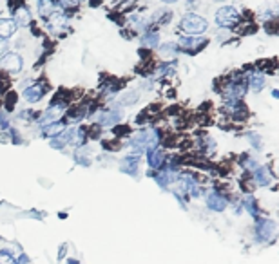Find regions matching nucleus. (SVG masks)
<instances>
[{"mask_svg":"<svg viewBox=\"0 0 279 264\" xmlns=\"http://www.w3.org/2000/svg\"><path fill=\"white\" fill-rule=\"evenodd\" d=\"M180 27H181V31L187 33L189 36H198V35H202L203 31H207L209 22L205 20V18H202L200 15H196V13H189V15H185L181 18Z\"/></svg>","mask_w":279,"mask_h":264,"instance_id":"obj_1","label":"nucleus"},{"mask_svg":"<svg viewBox=\"0 0 279 264\" xmlns=\"http://www.w3.org/2000/svg\"><path fill=\"white\" fill-rule=\"evenodd\" d=\"M239 22V11L232 5H223L216 11V24L223 29H230Z\"/></svg>","mask_w":279,"mask_h":264,"instance_id":"obj_2","label":"nucleus"},{"mask_svg":"<svg viewBox=\"0 0 279 264\" xmlns=\"http://www.w3.org/2000/svg\"><path fill=\"white\" fill-rule=\"evenodd\" d=\"M22 66H24V60H22V56L16 55V53H5V55H2V58H0V67L7 72H20Z\"/></svg>","mask_w":279,"mask_h":264,"instance_id":"obj_3","label":"nucleus"},{"mask_svg":"<svg viewBox=\"0 0 279 264\" xmlns=\"http://www.w3.org/2000/svg\"><path fill=\"white\" fill-rule=\"evenodd\" d=\"M205 42L207 40H203L200 36H185V38H180V47L189 53H196L205 46Z\"/></svg>","mask_w":279,"mask_h":264,"instance_id":"obj_4","label":"nucleus"},{"mask_svg":"<svg viewBox=\"0 0 279 264\" xmlns=\"http://www.w3.org/2000/svg\"><path fill=\"white\" fill-rule=\"evenodd\" d=\"M62 112H64V105L49 107V109L44 112V116L40 118V123H42V125H49V123L58 122V118L62 116Z\"/></svg>","mask_w":279,"mask_h":264,"instance_id":"obj_5","label":"nucleus"},{"mask_svg":"<svg viewBox=\"0 0 279 264\" xmlns=\"http://www.w3.org/2000/svg\"><path fill=\"white\" fill-rule=\"evenodd\" d=\"M44 92H46V89H44L40 83H35V85L24 89V98H26L29 103H36V102H40L42 100Z\"/></svg>","mask_w":279,"mask_h":264,"instance_id":"obj_6","label":"nucleus"},{"mask_svg":"<svg viewBox=\"0 0 279 264\" xmlns=\"http://www.w3.org/2000/svg\"><path fill=\"white\" fill-rule=\"evenodd\" d=\"M16 33V24L11 18H0V38L5 40Z\"/></svg>","mask_w":279,"mask_h":264,"instance_id":"obj_7","label":"nucleus"},{"mask_svg":"<svg viewBox=\"0 0 279 264\" xmlns=\"http://www.w3.org/2000/svg\"><path fill=\"white\" fill-rule=\"evenodd\" d=\"M96 120H98L100 125H105V127H109V125H114L116 122H120V120H122V112H118V111L102 112V114H100Z\"/></svg>","mask_w":279,"mask_h":264,"instance_id":"obj_8","label":"nucleus"},{"mask_svg":"<svg viewBox=\"0 0 279 264\" xmlns=\"http://www.w3.org/2000/svg\"><path fill=\"white\" fill-rule=\"evenodd\" d=\"M207 204H209V208L219 212V210H223L227 206V199L223 198V196H219V194H209Z\"/></svg>","mask_w":279,"mask_h":264,"instance_id":"obj_9","label":"nucleus"},{"mask_svg":"<svg viewBox=\"0 0 279 264\" xmlns=\"http://www.w3.org/2000/svg\"><path fill=\"white\" fill-rule=\"evenodd\" d=\"M57 11V0H38V13L42 16H51Z\"/></svg>","mask_w":279,"mask_h":264,"instance_id":"obj_10","label":"nucleus"},{"mask_svg":"<svg viewBox=\"0 0 279 264\" xmlns=\"http://www.w3.org/2000/svg\"><path fill=\"white\" fill-rule=\"evenodd\" d=\"M147 161H149V165L152 168H158L163 165V150H161L160 147L156 148H150L149 150V158H147Z\"/></svg>","mask_w":279,"mask_h":264,"instance_id":"obj_11","label":"nucleus"},{"mask_svg":"<svg viewBox=\"0 0 279 264\" xmlns=\"http://www.w3.org/2000/svg\"><path fill=\"white\" fill-rule=\"evenodd\" d=\"M160 53H161V58L163 60H172L176 55H178V44L174 42H167L163 46L160 47Z\"/></svg>","mask_w":279,"mask_h":264,"instance_id":"obj_12","label":"nucleus"},{"mask_svg":"<svg viewBox=\"0 0 279 264\" xmlns=\"http://www.w3.org/2000/svg\"><path fill=\"white\" fill-rule=\"evenodd\" d=\"M66 131V127H64V123L60 122H55V123H49V125H44V129H42V134L44 136H49V137H55L58 136L60 132Z\"/></svg>","mask_w":279,"mask_h":264,"instance_id":"obj_13","label":"nucleus"},{"mask_svg":"<svg viewBox=\"0 0 279 264\" xmlns=\"http://www.w3.org/2000/svg\"><path fill=\"white\" fill-rule=\"evenodd\" d=\"M31 22V13L26 7H16L15 11V24L16 26H27Z\"/></svg>","mask_w":279,"mask_h":264,"instance_id":"obj_14","label":"nucleus"},{"mask_svg":"<svg viewBox=\"0 0 279 264\" xmlns=\"http://www.w3.org/2000/svg\"><path fill=\"white\" fill-rule=\"evenodd\" d=\"M138 163L140 159L136 156H127V158L122 161V170L127 174H135L138 170Z\"/></svg>","mask_w":279,"mask_h":264,"instance_id":"obj_15","label":"nucleus"},{"mask_svg":"<svg viewBox=\"0 0 279 264\" xmlns=\"http://www.w3.org/2000/svg\"><path fill=\"white\" fill-rule=\"evenodd\" d=\"M248 85H250V89H252L254 92L261 91L265 85V76L259 74V72H254V74H250V78H248Z\"/></svg>","mask_w":279,"mask_h":264,"instance_id":"obj_16","label":"nucleus"},{"mask_svg":"<svg viewBox=\"0 0 279 264\" xmlns=\"http://www.w3.org/2000/svg\"><path fill=\"white\" fill-rule=\"evenodd\" d=\"M136 100H138V94L136 92H127V94H124V96L120 98V105H131V103H136Z\"/></svg>","mask_w":279,"mask_h":264,"instance_id":"obj_17","label":"nucleus"},{"mask_svg":"<svg viewBox=\"0 0 279 264\" xmlns=\"http://www.w3.org/2000/svg\"><path fill=\"white\" fill-rule=\"evenodd\" d=\"M256 179H258V183L259 185H269L270 181V176L267 170H263V168H259L258 172H256Z\"/></svg>","mask_w":279,"mask_h":264,"instance_id":"obj_18","label":"nucleus"},{"mask_svg":"<svg viewBox=\"0 0 279 264\" xmlns=\"http://www.w3.org/2000/svg\"><path fill=\"white\" fill-rule=\"evenodd\" d=\"M156 42H158V35H156V33H149V35L143 36V46L154 47Z\"/></svg>","mask_w":279,"mask_h":264,"instance_id":"obj_19","label":"nucleus"},{"mask_svg":"<svg viewBox=\"0 0 279 264\" xmlns=\"http://www.w3.org/2000/svg\"><path fill=\"white\" fill-rule=\"evenodd\" d=\"M0 264H15V259L5 252H0Z\"/></svg>","mask_w":279,"mask_h":264,"instance_id":"obj_20","label":"nucleus"},{"mask_svg":"<svg viewBox=\"0 0 279 264\" xmlns=\"http://www.w3.org/2000/svg\"><path fill=\"white\" fill-rule=\"evenodd\" d=\"M4 49H5V42L2 40V38H0V53L4 51Z\"/></svg>","mask_w":279,"mask_h":264,"instance_id":"obj_21","label":"nucleus"},{"mask_svg":"<svg viewBox=\"0 0 279 264\" xmlns=\"http://www.w3.org/2000/svg\"><path fill=\"white\" fill-rule=\"evenodd\" d=\"M161 2H165V4H172V2H178V0H161Z\"/></svg>","mask_w":279,"mask_h":264,"instance_id":"obj_22","label":"nucleus"}]
</instances>
